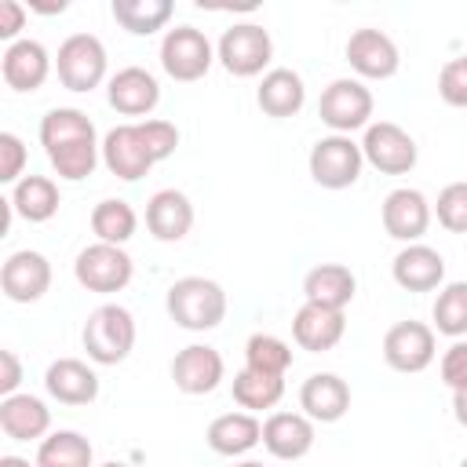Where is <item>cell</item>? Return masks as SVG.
<instances>
[{"mask_svg": "<svg viewBox=\"0 0 467 467\" xmlns=\"http://www.w3.org/2000/svg\"><path fill=\"white\" fill-rule=\"evenodd\" d=\"M255 102L266 117H296L306 102V88H303V77L296 69H266L263 80H259V91H255Z\"/></svg>", "mask_w": 467, "mask_h": 467, "instance_id": "26", "label": "cell"}, {"mask_svg": "<svg viewBox=\"0 0 467 467\" xmlns=\"http://www.w3.org/2000/svg\"><path fill=\"white\" fill-rule=\"evenodd\" d=\"M106 99L120 117H146L153 113V106L161 102V84L150 69L142 66H124L109 77L106 84Z\"/></svg>", "mask_w": 467, "mask_h": 467, "instance_id": "15", "label": "cell"}, {"mask_svg": "<svg viewBox=\"0 0 467 467\" xmlns=\"http://www.w3.org/2000/svg\"><path fill=\"white\" fill-rule=\"evenodd\" d=\"M36 467H91V441L80 431H55L40 441Z\"/></svg>", "mask_w": 467, "mask_h": 467, "instance_id": "32", "label": "cell"}, {"mask_svg": "<svg viewBox=\"0 0 467 467\" xmlns=\"http://www.w3.org/2000/svg\"><path fill=\"white\" fill-rule=\"evenodd\" d=\"M102 467H128V463H102Z\"/></svg>", "mask_w": 467, "mask_h": 467, "instance_id": "48", "label": "cell"}, {"mask_svg": "<svg viewBox=\"0 0 467 467\" xmlns=\"http://www.w3.org/2000/svg\"><path fill=\"white\" fill-rule=\"evenodd\" d=\"M281 398H285V376H266V372H255L248 365L234 376V401L248 412L274 409Z\"/></svg>", "mask_w": 467, "mask_h": 467, "instance_id": "31", "label": "cell"}, {"mask_svg": "<svg viewBox=\"0 0 467 467\" xmlns=\"http://www.w3.org/2000/svg\"><path fill=\"white\" fill-rule=\"evenodd\" d=\"M44 387L62 405H91L99 398V376L80 358H58L44 372Z\"/></svg>", "mask_w": 467, "mask_h": 467, "instance_id": "21", "label": "cell"}, {"mask_svg": "<svg viewBox=\"0 0 467 467\" xmlns=\"http://www.w3.org/2000/svg\"><path fill=\"white\" fill-rule=\"evenodd\" d=\"M22 29H26V7L18 0H4L0 4V36L15 44V40H22L18 36Z\"/></svg>", "mask_w": 467, "mask_h": 467, "instance_id": "42", "label": "cell"}, {"mask_svg": "<svg viewBox=\"0 0 467 467\" xmlns=\"http://www.w3.org/2000/svg\"><path fill=\"white\" fill-rule=\"evenodd\" d=\"M310 179L325 190H347L358 182L361 168H365V153L361 142H354L350 135H325L314 142L310 157Z\"/></svg>", "mask_w": 467, "mask_h": 467, "instance_id": "3", "label": "cell"}, {"mask_svg": "<svg viewBox=\"0 0 467 467\" xmlns=\"http://www.w3.org/2000/svg\"><path fill=\"white\" fill-rule=\"evenodd\" d=\"M171 321L186 332H208L226 317V292L212 277H179L164 299Z\"/></svg>", "mask_w": 467, "mask_h": 467, "instance_id": "1", "label": "cell"}, {"mask_svg": "<svg viewBox=\"0 0 467 467\" xmlns=\"http://www.w3.org/2000/svg\"><path fill=\"white\" fill-rule=\"evenodd\" d=\"M372 91L361 84V80H350V77H339L332 80L325 91H321V102H317V117L332 128V135H350L358 128H368L372 120Z\"/></svg>", "mask_w": 467, "mask_h": 467, "instance_id": "7", "label": "cell"}, {"mask_svg": "<svg viewBox=\"0 0 467 467\" xmlns=\"http://www.w3.org/2000/svg\"><path fill=\"white\" fill-rule=\"evenodd\" d=\"M441 383L449 390H463L467 387V343L456 339L445 354H441Z\"/></svg>", "mask_w": 467, "mask_h": 467, "instance_id": "41", "label": "cell"}, {"mask_svg": "<svg viewBox=\"0 0 467 467\" xmlns=\"http://www.w3.org/2000/svg\"><path fill=\"white\" fill-rule=\"evenodd\" d=\"M18 383H22V365H18L15 350H0V394L4 398L18 394Z\"/></svg>", "mask_w": 467, "mask_h": 467, "instance_id": "43", "label": "cell"}, {"mask_svg": "<svg viewBox=\"0 0 467 467\" xmlns=\"http://www.w3.org/2000/svg\"><path fill=\"white\" fill-rule=\"evenodd\" d=\"M102 164H106L117 179L135 182V179H142L157 161L150 157L139 124H117V128H109L106 139H102Z\"/></svg>", "mask_w": 467, "mask_h": 467, "instance_id": "14", "label": "cell"}, {"mask_svg": "<svg viewBox=\"0 0 467 467\" xmlns=\"http://www.w3.org/2000/svg\"><path fill=\"white\" fill-rule=\"evenodd\" d=\"M237 467H263L259 460H244V463H237Z\"/></svg>", "mask_w": 467, "mask_h": 467, "instance_id": "47", "label": "cell"}, {"mask_svg": "<svg viewBox=\"0 0 467 467\" xmlns=\"http://www.w3.org/2000/svg\"><path fill=\"white\" fill-rule=\"evenodd\" d=\"M0 467H29V460H22V456H0Z\"/></svg>", "mask_w": 467, "mask_h": 467, "instance_id": "46", "label": "cell"}, {"mask_svg": "<svg viewBox=\"0 0 467 467\" xmlns=\"http://www.w3.org/2000/svg\"><path fill=\"white\" fill-rule=\"evenodd\" d=\"M215 58L230 77H259L274 58V40L255 22H237L219 36Z\"/></svg>", "mask_w": 467, "mask_h": 467, "instance_id": "4", "label": "cell"}, {"mask_svg": "<svg viewBox=\"0 0 467 467\" xmlns=\"http://www.w3.org/2000/svg\"><path fill=\"white\" fill-rule=\"evenodd\" d=\"M390 274L394 281L405 288V292H434L441 281H445V259L438 248L431 244H405L394 263H390Z\"/></svg>", "mask_w": 467, "mask_h": 467, "instance_id": "19", "label": "cell"}, {"mask_svg": "<svg viewBox=\"0 0 467 467\" xmlns=\"http://www.w3.org/2000/svg\"><path fill=\"white\" fill-rule=\"evenodd\" d=\"M434 328L449 339H463L467 336V281H452L438 292L434 299Z\"/></svg>", "mask_w": 467, "mask_h": 467, "instance_id": "34", "label": "cell"}, {"mask_svg": "<svg viewBox=\"0 0 467 467\" xmlns=\"http://www.w3.org/2000/svg\"><path fill=\"white\" fill-rule=\"evenodd\" d=\"M358 292V281L350 274V266L343 263H321L314 270H306L303 277V296L306 303H317V306H328V310H343Z\"/></svg>", "mask_w": 467, "mask_h": 467, "instance_id": "27", "label": "cell"}, {"mask_svg": "<svg viewBox=\"0 0 467 467\" xmlns=\"http://www.w3.org/2000/svg\"><path fill=\"white\" fill-rule=\"evenodd\" d=\"M215 62V47L212 40L197 29V26H175L164 33L161 40V66L171 80L179 84H193L201 80Z\"/></svg>", "mask_w": 467, "mask_h": 467, "instance_id": "5", "label": "cell"}, {"mask_svg": "<svg viewBox=\"0 0 467 467\" xmlns=\"http://www.w3.org/2000/svg\"><path fill=\"white\" fill-rule=\"evenodd\" d=\"M0 73H4V84L11 91H36L51 73V55H47V47L40 40L22 36V40L7 44Z\"/></svg>", "mask_w": 467, "mask_h": 467, "instance_id": "17", "label": "cell"}, {"mask_svg": "<svg viewBox=\"0 0 467 467\" xmlns=\"http://www.w3.org/2000/svg\"><path fill=\"white\" fill-rule=\"evenodd\" d=\"M139 131H142V142H146L153 161H168L175 153V146H179V128L171 120L150 117V120H139Z\"/></svg>", "mask_w": 467, "mask_h": 467, "instance_id": "38", "label": "cell"}, {"mask_svg": "<svg viewBox=\"0 0 467 467\" xmlns=\"http://www.w3.org/2000/svg\"><path fill=\"white\" fill-rule=\"evenodd\" d=\"M26 168V146L15 131H0V182L15 186Z\"/></svg>", "mask_w": 467, "mask_h": 467, "instance_id": "40", "label": "cell"}, {"mask_svg": "<svg viewBox=\"0 0 467 467\" xmlns=\"http://www.w3.org/2000/svg\"><path fill=\"white\" fill-rule=\"evenodd\" d=\"M193 226V204L182 190H157L146 201V230L157 241H182Z\"/></svg>", "mask_w": 467, "mask_h": 467, "instance_id": "23", "label": "cell"}, {"mask_svg": "<svg viewBox=\"0 0 467 467\" xmlns=\"http://www.w3.org/2000/svg\"><path fill=\"white\" fill-rule=\"evenodd\" d=\"M263 445L277 460H303L314 449V420L303 412H274L263 423Z\"/></svg>", "mask_w": 467, "mask_h": 467, "instance_id": "22", "label": "cell"}, {"mask_svg": "<svg viewBox=\"0 0 467 467\" xmlns=\"http://www.w3.org/2000/svg\"><path fill=\"white\" fill-rule=\"evenodd\" d=\"M58 204H62L58 186L47 175H22L15 182V190H11V208L26 223H47V219H55Z\"/></svg>", "mask_w": 467, "mask_h": 467, "instance_id": "28", "label": "cell"}, {"mask_svg": "<svg viewBox=\"0 0 467 467\" xmlns=\"http://www.w3.org/2000/svg\"><path fill=\"white\" fill-rule=\"evenodd\" d=\"M347 62L365 80H387L398 73V44L379 29H354L347 40Z\"/></svg>", "mask_w": 467, "mask_h": 467, "instance_id": "13", "label": "cell"}, {"mask_svg": "<svg viewBox=\"0 0 467 467\" xmlns=\"http://www.w3.org/2000/svg\"><path fill=\"white\" fill-rule=\"evenodd\" d=\"M347 332V317L343 310H328V306H317V303H303L292 317V339L310 350V354H321V350H332Z\"/></svg>", "mask_w": 467, "mask_h": 467, "instance_id": "20", "label": "cell"}, {"mask_svg": "<svg viewBox=\"0 0 467 467\" xmlns=\"http://www.w3.org/2000/svg\"><path fill=\"white\" fill-rule=\"evenodd\" d=\"M452 416L460 427H467V387L463 390H452Z\"/></svg>", "mask_w": 467, "mask_h": 467, "instance_id": "44", "label": "cell"}, {"mask_svg": "<svg viewBox=\"0 0 467 467\" xmlns=\"http://www.w3.org/2000/svg\"><path fill=\"white\" fill-rule=\"evenodd\" d=\"M11 215H15V208H11V197H4V201H0V237L11 230Z\"/></svg>", "mask_w": 467, "mask_h": 467, "instance_id": "45", "label": "cell"}, {"mask_svg": "<svg viewBox=\"0 0 467 467\" xmlns=\"http://www.w3.org/2000/svg\"><path fill=\"white\" fill-rule=\"evenodd\" d=\"M204 441L219 456H244L263 441V423L255 420V412H223L208 423Z\"/></svg>", "mask_w": 467, "mask_h": 467, "instance_id": "25", "label": "cell"}, {"mask_svg": "<svg viewBox=\"0 0 467 467\" xmlns=\"http://www.w3.org/2000/svg\"><path fill=\"white\" fill-rule=\"evenodd\" d=\"M171 11H175L171 0H113V18L135 36H150L164 29Z\"/></svg>", "mask_w": 467, "mask_h": 467, "instance_id": "33", "label": "cell"}, {"mask_svg": "<svg viewBox=\"0 0 467 467\" xmlns=\"http://www.w3.org/2000/svg\"><path fill=\"white\" fill-rule=\"evenodd\" d=\"M361 153L383 175H409L416 168V157H420L416 139L405 128H398L394 120L368 124L365 128V139H361Z\"/></svg>", "mask_w": 467, "mask_h": 467, "instance_id": "9", "label": "cell"}, {"mask_svg": "<svg viewBox=\"0 0 467 467\" xmlns=\"http://www.w3.org/2000/svg\"><path fill=\"white\" fill-rule=\"evenodd\" d=\"M55 73L69 91H95L106 80V47L91 33H73L58 44Z\"/></svg>", "mask_w": 467, "mask_h": 467, "instance_id": "6", "label": "cell"}, {"mask_svg": "<svg viewBox=\"0 0 467 467\" xmlns=\"http://www.w3.org/2000/svg\"><path fill=\"white\" fill-rule=\"evenodd\" d=\"M99 157H102V146H99V139L69 142V146H58V150H51V153H47L51 168L58 171V179H69V182H80V179H88V175L95 171Z\"/></svg>", "mask_w": 467, "mask_h": 467, "instance_id": "36", "label": "cell"}, {"mask_svg": "<svg viewBox=\"0 0 467 467\" xmlns=\"http://www.w3.org/2000/svg\"><path fill=\"white\" fill-rule=\"evenodd\" d=\"M84 139H95V124L84 109H73V106H58V109H47L44 120H40V146L44 153L58 150V146H69V142H84Z\"/></svg>", "mask_w": 467, "mask_h": 467, "instance_id": "29", "label": "cell"}, {"mask_svg": "<svg viewBox=\"0 0 467 467\" xmlns=\"http://www.w3.org/2000/svg\"><path fill=\"white\" fill-rule=\"evenodd\" d=\"M438 95L456 106V109H467V55L460 58H449L438 73Z\"/></svg>", "mask_w": 467, "mask_h": 467, "instance_id": "39", "label": "cell"}, {"mask_svg": "<svg viewBox=\"0 0 467 467\" xmlns=\"http://www.w3.org/2000/svg\"><path fill=\"white\" fill-rule=\"evenodd\" d=\"M131 274H135L131 255H128L120 244H106V241L88 244V248L77 255V263H73V277L80 281V288L102 292V296L128 288Z\"/></svg>", "mask_w": 467, "mask_h": 467, "instance_id": "8", "label": "cell"}, {"mask_svg": "<svg viewBox=\"0 0 467 467\" xmlns=\"http://www.w3.org/2000/svg\"><path fill=\"white\" fill-rule=\"evenodd\" d=\"M80 339L95 365H120L135 347V317L117 303H102L88 314Z\"/></svg>", "mask_w": 467, "mask_h": 467, "instance_id": "2", "label": "cell"}, {"mask_svg": "<svg viewBox=\"0 0 467 467\" xmlns=\"http://www.w3.org/2000/svg\"><path fill=\"white\" fill-rule=\"evenodd\" d=\"M244 365L255 372H266V376H285L292 365V347L270 332H255L244 343Z\"/></svg>", "mask_w": 467, "mask_h": 467, "instance_id": "35", "label": "cell"}, {"mask_svg": "<svg viewBox=\"0 0 467 467\" xmlns=\"http://www.w3.org/2000/svg\"><path fill=\"white\" fill-rule=\"evenodd\" d=\"M460 467H467V456H463V463H460Z\"/></svg>", "mask_w": 467, "mask_h": 467, "instance_id": "49", "label": "cell"}, {"mask_svg": "<svg viewBox=\"0 0 467 467\" xmlns=\"http://www.w3.org/2000/svg\"><path fill=\"white\" fill-rule=\"evenodd\" d=\"M431 201L412 190V186H398L383 197V230L394 237V241H405V244H416L427 226H431Z\"/></svg>", "mask_w": 467, "mask_h": 467, "instance_id": "12", "label": "cell"}, {"mask_svg": "<svg viewBox=\"0 0 467 467\" xmlns=\"http://www.w3.org/2000/svg\"><path fill=\"white\" fill-rule=\"evenodd\" d=\"M434 215L449 234H467V182H449L438 193Z\"/></svg>", "mask_w": 467, "mask_h": 467, "instance_id": "37", "label": "cell"}, {"mask_svg": "<svg viewBox=\"0 0 467 467\" xmlns=\"http://www.w3.org/2000/svg\"><path fill=\"white\" fill-rule=\"evenodd\" d=\"M0 431L11 441H44L51 431V409L33 394H11L0 401Z\"/></svg>", "mask_w": 467, "mask_h": 467, "instance_id": "24", "label": "cell"}, {"mask_svg": "<svg viewBox=\"0 0 467 467\" xmlns=\"http://www.w3.org/2000/svg\"><path fill=\"white\" fill-rule=\"evenodd\" d=\"M223 354L208 343H190L171 361V379L182 394H212L223 383Z\"/></svg>", "mask_w": 467, "mask_h": 467, "instance_id": "16", "label": "cell"}, {"mask_svg": "<svg viewBox=\"0 0 467 467\" xmlns=\"http://www.w3.org/2000/svg\"><path fill=\"white\" fill-rule=\"evenodd\" d=\"M299 409L314 423H336L350 409V387L336 372H314L299 387Z\"/></svg>", "mask_w": 467, "mask_h": 467, "instance_id": "18", "label": "cell"}, {"mask_svg": "<svg viewBox=\"0 0 467 467\" xmlns=\"http://www.w3.org/2000/svg\"><path fill=\"white\" fill-rule=\"evenodd\" d=\"M135 230H139V215H135V208H131L128 201L106 197V201L95 204V212H91V234H95L99 241L124 248V241H131Z\"/></svg>", "mask_w": 467, "mask_h": 467, "instance_id": "30", "label": "cell"}, {"mask_svg": "<svg viewBox=\"0 0 467 467\" xmlns=\"http://www.w3.org/2000/svg\"><path fill=\"white\" fill-rule=\"evenodd\" d=\"M438 354L434 328L423 321H398L383 336V361L394 372H423Z\"/></svg>", "mask_w": 467, "mask_h": 467, "instance_id": "10", "label": "cell"}, {"mask_svg": "<svg viewBox=\"0 0 467 467\" xmlns=\"http://www.w3.org/2000/svg\"><path fill=\"white\" fill-rule=\"evenodd\" d=\"M0 288L11 303H36L51 288V263L40 252H11L0 266Z\"/></svg>", "mask_w": 467, "mask_h": 467, "instance_id": "11", "label": "cell"}]
</instances>
